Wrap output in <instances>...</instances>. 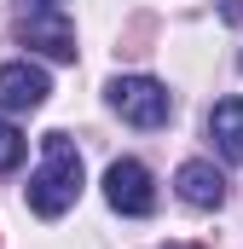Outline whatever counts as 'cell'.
I'll use <instances>...</instances> for the list:
<instances>
[{
  "mask_svg": "<svg viewBox=\"0 0 243 249\" xmlns=\"http://www.w3.org/2000/svg\"><path fill=\"white\" fill-rule=\"evenodd\" d=\"M81 197V151L69 133H47L41 139V168L29 180V209L41 220H58L64 209H75Z\"/></svg>",
  "mask_w": 243,
  "mask_h": 249,
  "instance_id": "obj_1",
  "label": "cell"
},
{
  "mask_svg": "<svg viewBox=\"0 0 243 249\" xmlns=\"http://www.w3.org/2000/svg\"><path fill=\"white\" fill-rule=\"evenodd\" d=\"M104 93H110V110L133 127H168V116H174V93L151 75H116Z\"/></svg>",
  "mask_w": 243,
  "mask_h": 249,
  "instance_id": "obj_2",
  "label": "cell"
},
{
  "mask_svg": "<svg viewBox=\"0 0 243 249\" xmlns=\"http://www.w3.org/2000/svg\"><path fill=\"white\" fill-rule=\"evenodd\" d=\"M104 203H110L116 214H151V209H156V186H151L145 162H133V157L110 162V168H104Z\"/></svg>",
  "mask_w": 243,
  "mask_h": 249,
  "instance_id": "obj_3",
  "label": "cell"
},
{
  "mask_svg": "<svg viewBox=\"0 0 243 249\" xmlns=\"http://www.w3.org/2000/svg\"><path fill=\"white\" fill-rule=\"evenodd\" d=\"M17 41L35 47V53H47V58H58V64H75V29H69V12H23Z\"/></svg>",
  "mask_w": 243,
  "mask_h": 249,
  "instance_id": "obj_4",
  "label": "cell"
},
{
  "mask_svg": "<svg viewBox=\"0 0 243 249\" xmlns=\"http://www.w3.org/2000/svg\"><path fill=\"white\" fill-rule=\"evenodd\" d=\"M47 93H52L47 70H35L29 58L0 64V110H41V105H47Z\"/></svg>",
  "mask_w": 243,
  "mask_h": 249,
  "instance_id": "obj_5",
  "label": "cell"
},
{
  "mask_svg": "<svg viewBox=\"0 0 243 249\" xmlns=\"http://www.w3.org/2000/svg\"><path fill=\"white\" fill-rule=\"evenodd\" d=\"M174 186H180V197L191 209H220V203H226V174H220L214 162H180Z\"/></svg>",
  "mask_w": 243,
  "mask_h": 249,
  "instance_id": "obj_6",
  "label": "cell"
},
{
  "mask_svg": "<svg viewBox=\"0 0 243 249\" xmlns=\"http://www.w3.org/2000/svg\"><path fill=\"white\" fill-rule=\"evenodd\" d=\"M208 139L220 145L226 162H243V99H220L208 110Z\"/></svg>",
  "mask_w": 243,
  "mask_h": 249,
  "instance_id": "obj_7",
  "label": "cell"
},
{
  "mask_svg": "<svg viewBox=\"0 0 243 249\" xmlns=\"http://www.w3.org/2000/svg\"><path fill=\"white\" fill-rule=\"evenodd\" d=\"M23 151H29V139H23L12 122H0V174H12V168L23 162Z\"/></svg>",
  "mask_w": 243,
  "mask_h": 249,
  "instance_id": "obj_8",
  "label": "cell"
},
{
  "mask_svg": "<svg viewBox=\"0 0 243 249\" xmlns=\"http://www.w3.org/2000/svg\"><path fill=\"white\" fill-rule=\"evenodd\" d=\"M220 18L226 23H243V0H220Z\"/></svg>",
  "mask_w": 243,
  "mask_h": 249,
  "instance_id": "obj_9",
  "label": "cell"
},
{
  "mask_svg": "<svg viewBox=\"0 0 243 249\" xmlns=\"http://www.w3.org/2000/svg\"><path fill=\"white\" fill-rule=\"evenodd\" d=\"M23 12H64V0H23Z\"/></svg>",
  "mask_w": 243,
  "mask_h": 249,
  "instance_id": "obj_10",
  "label": "cell"
}]
</instances>
